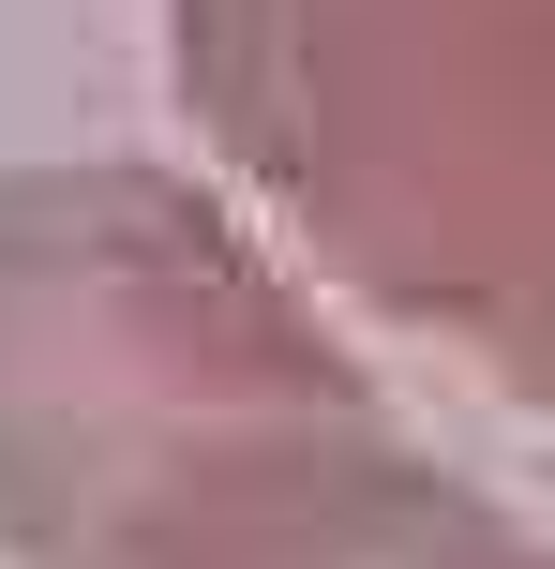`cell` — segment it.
Segmentation results:
<instances>
[{
  "label": "cell",
  "instance_id": "6da1fadb",
  "mask_svg": "<svg viewBox=\"0 0 555 569\" xmlns=\"http://www.w3.org/2000/svg\"><path fill=\"white\" fill-rule=\"evenodd\" d=\"M180 90L346 270L555 390V0H180Z\"/></svg>",
  "mask_w": 555,
  "mask_h": 569
},
{
  "label": "cell",
  "instance_id": "7a4b0ae2",
  "mask_svg": "<svg viewBox=\"0 0 555 569\" xmlns=\"http://www.w3.org/2000/svg\"><path fill=\"white\" fill-rule=\"evenodd\" d=\"M316 375L240 240L166 180H0V510L46 540L270 495L316 465Z\"/></svg>",
  "mask_w": 555,
  "mask_h": 569
}]
</instances>
